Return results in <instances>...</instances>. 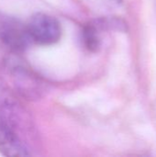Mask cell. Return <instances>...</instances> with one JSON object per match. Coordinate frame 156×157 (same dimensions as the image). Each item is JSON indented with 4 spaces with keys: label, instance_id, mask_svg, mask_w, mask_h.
<instances>
[{
    "label": "cell",
    "instance_id": "1",
    "mask_svg": "<svg viewBox=\"0 0 156 157\" xmlns=\"http://www.w3.org/2000/svg\"><path fill=\"white\" fill-rule=\"evenodd\" d=\"M36 132L17 94L0 79V153L6 156L34 154Z\"/></svg>",
    "mask_w": 156,
    "mask_h": 157
},
{
    "label": "cell",
    "instance_id": "2",
    "mask_svg": "<svg viewBox=\"0 0 156 157\" xmlns=\"http://www.w3.org/2000/svg\"><path fill=\"white\" fill-rule=\"evenodd\" d=\"M6 67L18 95L29 99L40 97L44 90L42 80L22 61L11 57L6 61Z\"/></svg>",
    "mask_w": 156,
    "mask_h": 157
},
{
    "label": "cell",
    "instance_id": "3",
    "mask_svg": "<svg viewBox=\"0 0 156 157\" xmlns=\"http://www.w3.org/2000/svg\"><path fill=\"white\" fill-rule=\"evenodd\" d=\"M27 29L32 43L49 46L56 43L62 35L60 22L45 13L34 14L27 23Z\"/></svg>",
    "mask_w": 156,
    "mask_h": 157
},
{
    "label": "cell",
    "instance_id": "4",
    "mask_svg": "<svg viewBox=\"0 0 156 157\" xmlns=\"http://www.w3.org/2000/svg\"><path fill=\"white\" fill-rule=\"evenodd\" d=\"M0 40L14 54L26 51L32 43L27 24L15 18H6L0 22Z\"/></svg>",
    "mask_w": 156,
    "mask_h": 157
},
{
    "label": "cell",
    "instance_id": "5",
    "mask_svg": "<svg viewBox=\"0 0 156 157\" xmlns=\"http://www.w3.org/2000/svg\"><path fill=\"white\" fill-rule=\"evenodd\" d=\"M82 39L85 46L89 51H97L100 47V38L98 31L93 25H88L84 28Z\"/></svg>",
    "mask_w": 156,
    "mask_h": 157
},
{
    "label": "cell",
    "instance_id": "6",
    "mask_svg": "<svg viewBox=\"0 0 156 157\" xmlns=\"http://www.w3.org/2000/svg\"><path fill=\"white\" fill-rule=\"evenodd\" d=\"M100 1V4H106V5H108V6H114V5H119V3L120 2V0H99Z\"/></svg>",
    "mask_w": 156,
    "mask_h": 157
}]
</instances>
